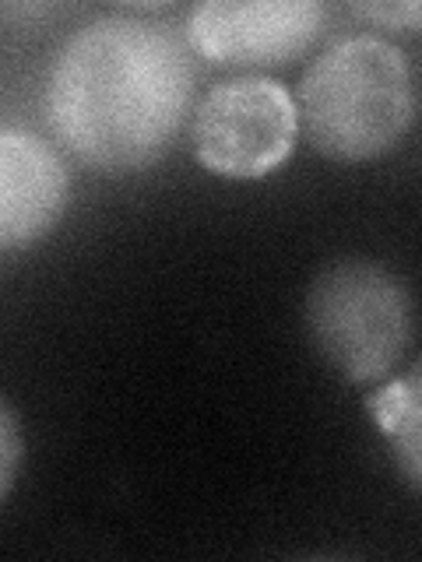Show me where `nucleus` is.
<instances>
[{
  "instance_id": "obj_2",
  "label": "nucleus",
  "mask_w": 422,
  "mask_h": 562,
  "mask_svg": "<svg viewBox=\"0 0 422 562\" xmlns=\"http://www.w3.org/2000/svg\"><path fill=\"white\" fill-rule=\"evenodd\" d=\"M296 116L310 145L334 162L380 158L415 123L412 67L395 43L352 35L310 64Z\"/></svg>"
},
{
  "instance_id": "obj_7",
  "label": "nucleus",
  "mask_w": 422,
  "mask_h": 562,
  "mask_svg": "<svg viewBox=\"0 0 422 562\" xmlns=\"http://www.w3.org/2000/svg\"><path fill=\"white\" fill-rule=\"evenodd\" d=\"M369 412H374L380 432L395 443L404 479L419 488V369L369 397Z\"/></svg>"
},
{
  "instance_id": "obj_4",
  "label": "nucleus",
  "mask_w": 422,
  "mask_h": 562,
  "mask_svg": "<svg viewBox=\"0 0 422 562\" xmlns=\"http://www.w3.org/2000/svg\"><path fill=\"white\" fill-rule=\"evenodd\" d=\"M296 99L271 78H233L198 105L193 155L225 180H260L296 148Z\"/></svg>"
},
{
  "instance_id": "obj_3",
  "label": "nucleus",
  "mask_w": 422,
  "mask_h": 562,
  "mask_svg": "<svg viewBox=\"0 0 422 562\" xmlns=\"http://www.w3.org/2000/svg\"><path fill=\"white\" fill-rule=\"evenodd\" d=\"M307 324L342 376L369 383L391 373L412 341V295L380 263L342 260L313 281Z\"/></svg>"
},
{
  "instance_id": "obj_9",
  "label": "nucleus",
  "mask_w": 422,
  "mask_h": 562,
  "mask_svg": "<svg viewBox=\"0 0 422 562\" xmlns=\"http://www.w3.org/2000/svg\"><path fill=\"white\" fill-rule=\"evenodd\" d=\"M352 11L363 14V18H374V22H384V25H395V29H404V32H415L419 22H422V8L415 0H398V4H352Z\"/></svg>"
},
{
  "instance_id": "obj_5",
  "label": "nucleus",
  "mask_w": 422,
  "mask_h": 562,
  "mask_svg": "<svg viewBox=\"0 0 422 562\" xmlns=\"http://www.w3.org/2000/svg\"><path fill=\"white\" fill-rule=\"evenodd\" d=\"M324 25L321 0H204L190 14V46L233 67L292 64Z\"/></svg>"
},
{
  "instance_id": "obj_8",
  "label": "nucleus",
  "mask_w": 422,
  "mask_h": 562,
  "mask_svg": "<svg viewBox=\"0 0 422 562\" xmlns=\"http://www.w3.org/2000/svg\"><path fill=\"white\" fill-rule=\"evenodd\" d=\"M18 464H22V429H18V418L8 408V401L0 397V503L8 499L18 479Z\"/></svg>"
},
{
  "instance_id": "obj_6",
  "label": "nucleus",
  "mask_w": 422,
  "mask_h": 562,
  "mask_svg": "<svg viewBox=\"0 0 422 562\" xmlns=\"http://www.w3.org/2000/svg\"><path fill=\"white\" fill-rule=\"evenodd\" d=\"M70 176L46 140L0 131V250L43 239L60 222Z\"/></svg>"
},
{
  "instance_id": "obj_1",
  "label": "nucleus",
  "mask_w": 422,
  "mask_h": 562,
  "mask_svg": "<svg viewBox=\"0 0 422 562\" xmlns=\"http://www.w3.org/2000/svg\"><path fill=\"white\" fill-rule=\"evenodd\" d=\"M193 67L173 32L141 18H99L78 29L46 81V113L57 137L106 172L158 162L184 127Z\"/></svg>"
}]
</instances>
